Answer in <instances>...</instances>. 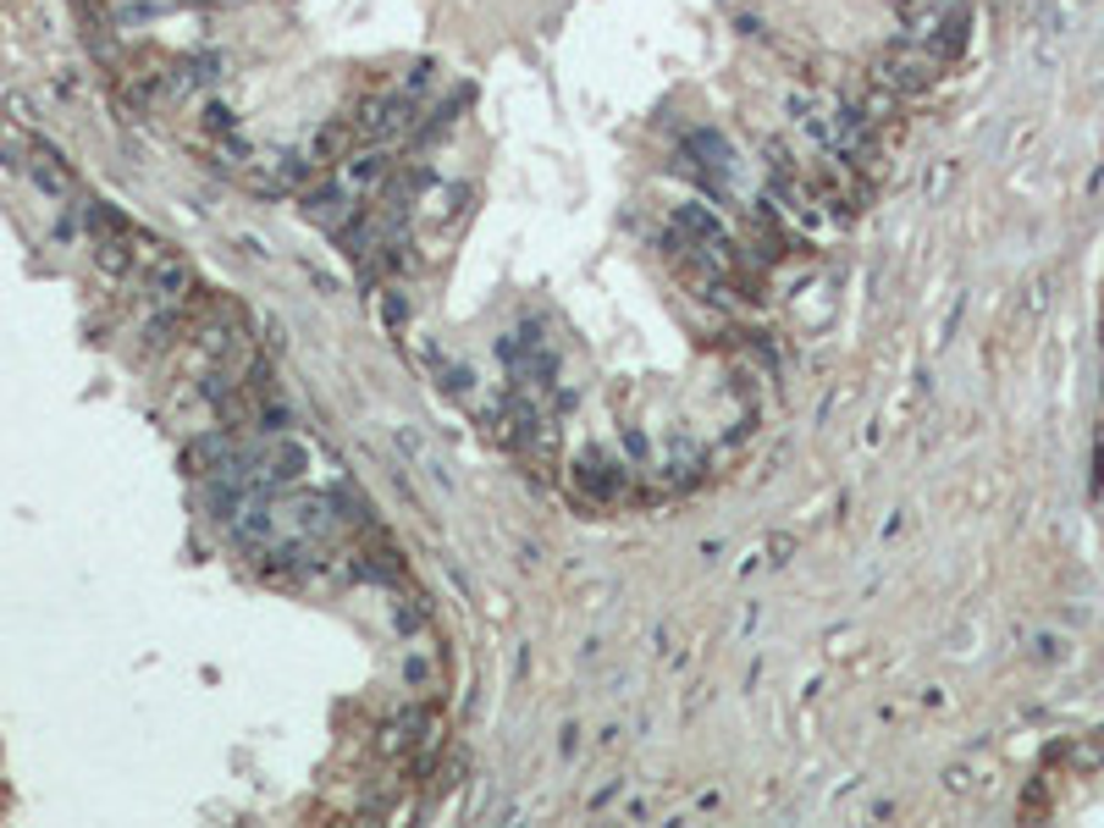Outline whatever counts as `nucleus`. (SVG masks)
Wrapping results in <instances>:
<instances>
[{"label":"nucleus","instance_id":"nucleus-2","mask_svg":"<svg viewBox=\"0 0 1104 828\" xmlns=\"http://www.w3.org/2000/svg\"><path fill=\"white\" fill-rule=\"evenodd\" d=\"M28 177H33L50 199H72V193H78V177L61 166V156H50V150H33V156H28Z\"/></svg>","mask_w":1104,"mask_h":828},{"label":"nucleus","instance_id":"nucleus-1","mask_svg":"<svg viewBox=\"0 0 1104 828\" xmlns=\"http://www.w3.org/2000/svg\"><path fill=\"white\" fill-rule=\"evenodd\" d=\"M934 72H939V61L928 56V50H895V56H884V67H878V83L884 89H923V83H934Z\"/></svg>","mask_w":1104,"mask_h":828}]
</instances>
